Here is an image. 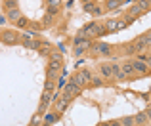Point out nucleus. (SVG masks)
Returning a JSON list of instances; mask_svg holds the SVG:
<instances>
[{
    "label": "nucleus",
    "instance_id": "1",
    "mask_svg": "<svg viewBox=\"0 0 151 126\" xmlns=\"http://www.w3.org/2000/svg\"><path fill=\"white\" fill-rule=\"evenodd\" d=\"M92 46V56H96V57H109V56H113V52H115V46H111V44H105V42H94V44H90Z\"/></svg>",
    "mask_w": 151,
    "mask_h": 126
},
{
    "label": "nucleus",
    "instance_id": "2",
    "mask_svg": "<svg viewBox=\"0 0 151 126\" xmlns=\"http://www.w3.org/2000/svg\"><path fill=\"white\" fill-rule=\"evenodd\" d=\"M0 42H2V44H8V46L19 44V33L14 31V29H4L2 34H0Z\"/></svg>",
    "mask_w": 151,
    "mask_h": 126
},
{
    "label": "nucleus",
    "instance_id": "3",
    "mask_svg": "<svg viewBox=\"0 0 151 126\" xmlns=\"http://www.w3.org/2000/svg\"><path fill=\"white\" fill-rule=\"evenodd\" d=\"M81 92H82V90L78 88V86H75V84H71V82H67V84L61 88V97H65V100L73 101V100H75V97H77Z\"/></svg>",
    "mask_w": 151,
    "mask_h": 126
},
{
    "label": "nucleus",
    "instance_id": "4",
    "mask_svg": "<svg viewBox=\"0 0 151 126\" xmlns=\"http://www.w3.org/2000/svg\"><path fill=\"white\" fill-rule=\"evenodd\" d=\"M130 63H132V69H134V73H136V74H147L149 73V65H147V63L138 61L136 57L130 59Z\"/></svg>",
    "mask_w": 151,
    "mask_h": 126
},
{
    "label": "nucleus",
    "instance_id": "5",
    "mask_svg": "<svg viewBox=\"0 0 151 126\" xmlns=\"http://www.w3.org/2000/svg\"><path fill=\"white\" fill-rule=\"evenodd\" d=\"M134 124H138V126H147L149 124V107L145 111L134 115Z\"/></svg>",
    "mask_w": 151,
    "mask_h": 126
},
{
    "label": "nucleus",
    "instance_id": "6",
    "mask_svg": "<svg viewBox=\"0 0 151 126\" xmlns=\"http://www.w3.org/2000/svg\"><path fill=\"white\" fill-rule=\"evenodd\" d=\"M121 71L124 73V77L128 78V80H134V78L138 77V74L134 73V69H132V63H130V61H122V63H121Z\"/></svg>",
    "mask_w": 151,
    "mask_h": 126
},
{
    "label": "nucleus",
    "instance_id": "7",
    "mask_svg": "<svg viewBox=\"0 0 151 126\" xmlns=\"http://www.w3.org/2000/svg\"><path fill=\"white\" fill-rule=\"evenodd\" d=\"M67 82H71V84L78 86L81 90H84V88H86V82H84V78L81 77V73H78V71H75V73L69 77V80H67Z\"/></svg>",
    "mask_w": 151,
    "mask_h": 126
},
{
    "label": "nucleus",
    "instance_id": "8",
    "mask_svg": "<svg viewBox=\"0 0 151 126\" xmlns=\"http://www.w3.org/2000/svg\"><path fill=\"white\" fill-rule=\"evenodd\" d=\"M126 15H130L132 19H136V17H142V15H145V11L142 10L138 4H132V6L128 8V11H126Z\"/></svg>",
    "mask_w": 151,
    "mask_h": 126
},
{
    "label": "nucleus",
    "instance_id": "9",
    "mask_svg": "<svg viewBox=\"0 0 151 126\" xmlns=\"http://www.w3.org/2000/svg\"><path fill=\"white\" fill-rule=\"evenodd\" d=\"M19 17H21V11H19V8H12V10H6V19H8L10 23H15Z\"/></svg>",
    "mask_w": 151,
    "mask_h": 126
},
{
    "label": "nucleus",
    "instance_id": "10",
    "mask_svg": "<svg viewBox=\"0 0 151 126\" xmlns=\"http://www.w3.org/2000/svg\"><path fill=\"white\" fill-rule=\"evenodd\" d=\"M69 103H71L69 100H65V97H59V100L55 101V113H58V115H63V111L69 107Z\"/></svg>",
    "mask_w": 151,
    "mask_h": 126
},
{
    "label": "nucleus",
    "instance_id": "11",
    "mask_svg": "<svg viewBox=\"0 0 151 126\" xmlns=\"http://www.w3.org/2000/svg\"><path fill=\"white\" fill-rule=\"evenodd\" d=\"M100 74H101V78H113L111 63H100Z\"/></svg>",
    "mask_w": 151,
    "mask_h": 126
},
{
    "label": "nucleus",
    "instance_id": "12",
    "mask_svg": "<svg viewBox=\"0 0 151 126\" xmlns=\"http://www.w3.org/2000/svg\"><path fill=\"white\" fill-rule=\"evenodd\" d=\"M59 119H61V115H58V113H44V124H52Z\"/></svg>",
    "mask_w": 151,
    "mask_h": 126
},
{
    "label": "nucleus",
    "instance_id": "13",
    "mask_svg": "<svg viewBox=\"0 0 151 126\" xmlns=\"http://www.w3.org/2000/svg\"><path fill=\"white\" fill-rule=\"evenodd\" d=\"M138 40H140L145 48H151V33H149V31H147V33H144V34H140Z\"/></svg>",
    "mask_w": 151,
    "mask_h": 126
},
{
    "label": "nucleus",
    "instance_id": "14",
    "mask_svg": "<svg viewBox=\"0 0 151 126\" xmlns=\"http://www.w3.org/2000/svg\"><path fill=\"white\" fill-rule=\"evenodd\" d=\"M119 6H121V4H119L117 0H105V2H103V10H107V11H111V10H117Z\"/></svg>",
    "mask_w": 151,
    "mask_h": 126
},
{
    "label": "nucleus",
    "instance_id": "15",
    "mask_svg": "<svg viewBox=\"0 0 151 126\" xmlns=\"http://www.w3.org/2000/svg\"><path fill=\"white\" fill-rule=\"evenodd\" d=\"M136 59H138V61H144V63H147V65H151V59H149V50H145V52H140V54H136Z\"/></svg>",
    "mask_w": 151,
    "mask_h": 126
},
{
    "label": "nucleus",
    "instance_id": "16",
    "mask_svg": "<svg viewBox=\"0 0 151 126\" xmlns=\"http://www.w3.org/2000/svg\"><path fill=\"white\" fill-rule=\"evenodd\" d=\"M78 73H81V77L84 78V82H86V86H88V82H90V78L94 77L92 74V71L90 69H78Z\"/></svg>",
    "mask_w": 151,
    "mask_h": 126
},
{
    "label": "nucleus",
    "instance_id": "17",
    "mask_svg": "<svg viewBox=\"0 0 151 126\" xmlns=\"http://www.w3.org/2000/svg\"><path fill=\"white\" fill-rule=\"evenodd\" d=\"M88 86H90V88H100V86H103V80L98 78V77H92L90 82H88Z\"/></svg>",
    "mask_w": 151,
    "mask_h": 126
},
{
    "label": "nucleus",
    "instance_id": "18",
    "mask_svg": "<svg viewBox=\"0 0 151 126\" xmlns=\"http://www.w3.org/2000/svg\"><path fill=\"white\" fill-rule=\"evenodd\" d=\"M14 25H15V27H17V29H25V27H27V25H29V19H27V17H23V15H21V17H19V19H17V21H15V23H14Z\"/></svg>",
    "mask_w": 151,
    "mask_h": 126
},
{
    "label": "nucleus",
    "instance_id": "19",
    "mask_svg": "<svg viewBox=\"0 0 151 126\" xmlns=\"http://www.w3.org/2000/svg\"><path fill=\"white\" fill-rule=\"evenodd\" d=\"M50 61H59V63H63V54H61V52H54V50H52Z\"/></svg>",
    "mask_w": 151,
    "mask_h": 126
},
{
    "label": "nucleus",
    "instance_id": "20",
    "mask_svg": "<svg viewBox=\"0 0 151 126\" xmlns=\"http://www.w3.org/2000/svg\"><path fill=\"white\" fill-rule=\"evenodd\" d=\"M54 90H55V80H46V84H44V92L54 94Z\"/></svg>",
    "mask_w": 151,
    "mask_h": 126
},
{
    "label": "nucleus",
    "instance_id": "21",
    "mask_svg": "<svg viewBox=\"0 0 151 126\" xmlns=\"http://www.w3.org/2000/svg\"><path fill=\"white\" fill-rule=\"evenodd\" d=\"M121 126H136V124H134V117H122V119H121Z\"/></svg>",
    "mask_w": 151,
    "mask_h": 126
},
{
    "label": "nucleus",
    "instance_id": "22",
    "mask_svg": "<svg viewBox=\"0 0 151 126\" xmlns=\"http://www.w3.org/2000/svg\"><path fill=\"white\" fill-rule=\"evenodd\" d=\"M17 8V0H4V10H12Z\"/></svg>",
    "mask_w": 151,
    "mask_h": 126
},
{
    "label": "nucleus",
    "instance_id": "23",
    "mask_svg": "<svg viewBox=\"0 0 151 126\" xmlns=\"http://www.w3.org/2000/svg\"><path fill=\"white\" fill-rule=\"evenodd\" d=\"M59 6H61V0H48V8H52V10L59 11Z\"/></svg>",
    "mask_w": 151,
    "mask_h": 126
},
{
    "label": "nucleus",
    "instance_id": "24",
    "mask_svg": "<svg viewBox=\"0 0 151 126\" xmlns=\"http://www.w3.org/2000/svg\"><path fill=\"white\" fill-rule=\"evenodd\" d=\"M138 6L147 14V11H149V0H138Z\"/></svg>",
    "mask_w": 151,
    "mask_h": 126
},
{
    "label": "nucleus",
    "instance_id": "25",
    "mask_svg": "<svg viewBox=\"0 0 151 126\" xmlns=\"http://www.w3.org/2000/svg\"><path fill=\"white\" fill-rule=\"evenodd\" d=\"M111 71H113V78L121 73V63H111Z\"/></svg>",
    "mask_w": 151,
    "mask_h": 126
},
{
    "label": "nucleus",
    "instance_id": "26",
    "mask_svg": "<svg viewBox=\"0 0 151 126\" xmlns=\"http://www.w3.org/2000/svg\"><path fill=\"white\" fill-rule=\"evenodd\" d=\"M86 52V48H84V46H75V50H73V54H75V56H82V54H84Z\"/></svg>",
    "mask_w": 151,
    "mask_h": 126
},
{
    "label": "nucleus",
    "instance_id": "27",
    "mask_svg": "<svg viewBox=\"0 0 151 126\" xmlns=\"http://www.w3.org/2000/svg\"><path fill=\"white\" fill-rule=\"evenodd\" d=\"M90 14H92V15H101V14H103V8H101V6H98V4H96V6L92 8V11H90Z\"/></svg>",
    "mask_w": 151,
    "mask_h": 126
},
{
    "label": "nucleus",
    "instance_id": "28",
    "mask_svg": "<svg viewBox=\"0 0 151 126\" xmlns=\"http://www.w3.org/2000/svg\"><path fill=\"white\" fill-rule=\"evenodd\" d=\"M107 126H121V120H107Z\"/></svg>",
    "mask_w": 151,
    "mask_h": 126
},
{
    "label": "nucleus",
    "instance_id": "29",
    "mask_svg": "<svg viewBox=\"0 0 151 126\" xmlns=\"http://www.w3.org/2000/svg\"><path fill=\"white\" fill-rule=\"evenodd\" d=\"M6 23H8L6 15H0V27H2V25H6Z\"/></svg>",
    "mask_w": 151,
    "mask_h": 126
},
{
    "label": "nucleus",
    "instance_id": "30",
    "mask_svg": "<svg viewBox=\"0 0 151 126\" xmlns=\"http://www.w3.org/2000/svg\"><path fill=\"white\" fill-rule=\"evenodd\" d=\"M81 2H84V4H86V2H96V0H81Z\"/></svg>",
    "mask_w": 151,
    "mask_h": 126
},
{
    "label": "nucleus",
    "instance_id": "31",
    "mask_svg": "<svg viewBox=\"0 0 151 126\" xmlns=\"http://www.w3.org/2000/svg\"><path fill=\"white\" fill-rule=\"evenodd\" d=\"M117 2H119V4H122V2H126V0H117Z\"/></svg>",
    "mask_w": 151,
    "mask_h": 126
},
{
    "label": "nucleus",
    "instance_id": "32",
    "mask_svg": "<svg viewBox=\"0 0 151 126\" xmlns=\"http://www.w3.org/2000/svg\"><path fill=\"white\" fill-rule=\"evenodd\" d=\"M42 126H52V124H42Z\"/></svg>",
    "mask_w": 151,
    "mask_h": 126
},
{
    "label": "nucleus",
    "instance_id": "33",
    "mask_svg": "<svg viewBox=\"0 0 151 126\" xmlns=\"http://www.w3.org/2000/svg\"><path fill=\"white\" fill-rule=\"evenodd\" d=\"M101 126H107V122H103V124H101Z\"/></svg>",
    "mask_w": 151,
    "mask_h": 126
}]
</instances>
